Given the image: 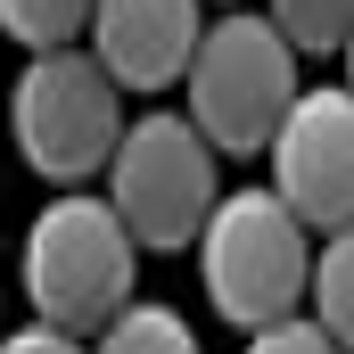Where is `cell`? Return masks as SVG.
Masks as SVG:
<instances>
[{
	"label": "cell",
	"instance_id": "6da1fadb",
	"mask_svg": "<svg viewBox=\"0 0 354 354\" xmlns=\"http://www.w3.org/2000/svg\"><path fill=\"white\" fill-rule=\"evenodd\" d=\"M17 272H25V305H33L41 322L91 338V330L132 297L140 248H132L124 214H115L99 189L66 181V189L33 214V231H25V264H17Z\"/></svg>",
	"mask_w": 354,
	"mask_h": 354
},
{
	"label": "cell",
	"instance_id": "7a4b0ae2",
	"mask_svg": "<svg viewBox=\"0 0 354 354\" xmlns=\"http://www.w3.org/2000/svg\"><path fill=\"white\" fill-rule=\"evenodd\" d=\"M181 83H189V107L181 115L214 140V157H256L264 132L280 124V107L305 83V58L288 50V33L272 17H256V8L231 0L223 25H198V50H189Z\"/></svg>",
	"mask_w": 354,
	"mask_h": 354
},
{
	"label": "cell",
	"instance_id": "3957f363",
	"mask_svg": "<svg viewBox=\"0 0 354 354\" xmlns=\"http://www.w3.org/2000/svg\"><path fill=\"white\" fill-rule=\"evenodd\" d=\"M107 206L124 214L132 248L149 256H174L198 239L214 189H223V165H214V140L181 115V107H149V115H124L115 149H107Z\"/></svg>",
	"mask_w": 354,
	"mask_h": 354
},
{
	"label": "cell",
	"instance_id": "277c9868",
	"mask_svg": "<svg viewBox=\"0 0 354 354\" xmlns=\"http://www.w3.org/2000/svg\"><path fill=\"white\" fill-rule=\"evenodd\" d=\"M198 272H206V297L231 330H256L272 313L305 305V264H313V231L272 198L264 181L256 189H214L206 223H198Z\"/></svg>",
	"mask_w": 354,
	"mask_h": 354
},
{
	"label": "cell",
	"instance_id": "5b68a950",
	"mask_svg": "<svg viewBox=\"0 0 354 354\" xmlns=\"http://www.w3.org/2000/svg\"><path fill=\"white\" fill-rule=\"evenodd\" d=\"M8 132H17V157L41 181H58V189L91 181L124 132V91L83 41L25 50V75L8 91Z\"/></svg>",
	"mask_w": 354,
	"mask_h": 354
},
{
	"label": "cell",
	"instance_id": "8992f818",
	"mask_svg": "<svg viewBox=\"0 0 354 354\" xmlns=\"http://www.w3.org/2000/svg\"><path fill=\"white\" fill-rule=\"evenodd\" d=\"M256 157H272L264 189L305 231H346V214H354V99L338 83H322V91L297 83V99L280 107V124L264 132Z\"/></svg>",
	"mask_w": 354,
	"mask_h": 354
},
{
	"label": "cell",
	"instance_id": "52a82bcc",
	"mask_svg": "<svg viewBox=\"0 0 354 354\" xmlns=\"http://www.w3.org/2000/svg\"><path fill=\"white\" fill-rule=\"evenodd\" d=\"M198 0H91L83 50L115 75V91H174L198 50Z\"/></svg>",
	"mask_w": 354,
	"mask_h": 354
},
{
	"label": "cell",
	"instance_id": "ba28073f",
	"mask_svg": "<svg viewBox=\"0 0 354 354\" xmlns=\"http://www.w3.org/2000/svg\"><path fill=\"white\" fill-rule=\"evenodd\" d=\"M322 248H313V264H305V313L330 330V346L346 354L354 346V248L346 231H313Z\"/></svg>",
	"mask_w": 354,
	"mask_h": 354
},
{
	"label": "cell",
	"instance_id": "9c48e42d",
	"mask_svg": "<svg viewBox=\"0 0 354 354\" xmlns=\"http://www.w3.org/2000/svg\"><path fill=\"white\" fill-rule=\"evenodd\" d=\"M91 338H99L107 354H189V322H181L174 305H140V297H124Z\"/></svg>",
	"mask_w": 354,
	"mask_h": 354
},
{
	"label": "cell",
	"instance_id": "30bf717a",
	"mask_svg": "<svg viewBox=\"0 0 354 354\" xmlns=\"http://www.w3.org/2000/svg\"><path fill=\"white\" fill-rule=\"evenodd\" d=\"M264 17L288 33L297 58H338L346 33H354V0H272Z\"/></svg>",
	"mask_w": 354,
	"mask_h": 354
},
{
	"label": "cell",
	"instance_id": "8fae6325",
	"mask_svg": "<svg viewBox=\"0 0 354 354\" xmlns=\"http://www.w3.org/2000/svg\"><path fill=\"white\" fill-rule=\"evenodd\" d=\"M83 8H91V0H0V33L25 41V50L83 41Z\"/></svg>",
	"mask_w": 354,
	"mask_h": 354
},
{
	"label": "cell",
	"instance_id": "7c38bea8",
	"mask_svg": "<svg viewBox=\"0 0 354 354\" xmlns=\"http://www.w3.org/2000/svg\"><path fill=\"white\" fill-rule=\"evenodd\" d=\"M256 354H338L330 346V330L305 313V305H288V313H272V322H256V330H239Z\"/></svg>",
	"mask_w": 354,
	"mask_h": 354
},
{
	"label": "cell",
	"instance_id": "4fadbf2b",
	"mask_svg": "<svg viewBox=\"0 0 354 354\" xmlns=\"http://www.w3.org/2000/svg\"><path fill=\"white\" fill-rule=\"evenodd\" d=\"M8 346H17V354H66V346H83V338H75V330H58V322H41V313H33V322H25V330H8Z\"/></svg>",
	"mask_w": 354,
	"mask_h": 354
}]
</instances>
